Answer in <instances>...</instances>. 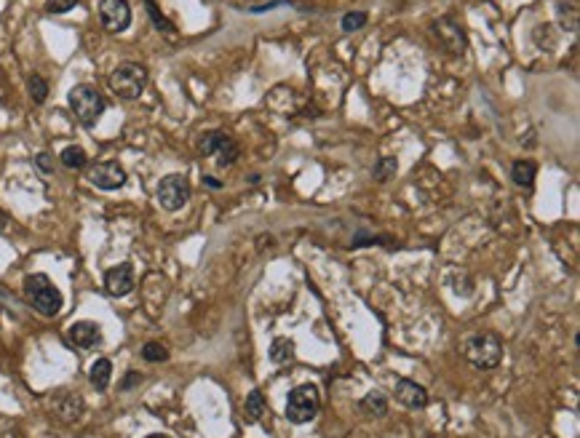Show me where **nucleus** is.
Instances as JSON below:
<instances>
[{
  "mask_svg": "<svg viewBox=\"0 0 580 438\" xmlns=\"http://www.w3.org/2000/svg\"><path fill=\"white\" fill-rule=\"evenodd\" d=\"M107 83L120 99H139L142 91L148 89V67L139 61H123L110 73Z\"/></svg>",
  "mask_w": 580,
  "mask_h": 438,
  "instance_id": "3",
  "label": "nucleus"
},
{
  "mask_svg": "<svg viewBox=\"0 0 580 438\" xmlns=\"http://www.w3.org/2000/svg\"><path fill=\"white\" fill-rule=\"evenodd\" d=\"M358 409H361L364 414H369V417H386L388 414V398L383 393L372 390V393H367L361 401H358Z\"/></svg>",
  "mask_w": 580,
  "mask_h": 438,
  "instance_id": "18",
  "label": "nucleus"
},
{
  "mask_svg": "<svg viewBox=\"0 0 580 438\" xmlns=\"http://www.w3.org/2000/svg\"><path fill=\"white\" fill-rule=\"evenodd\" d=\"M265 395H262V390H252V393L246 395V404H243V423L252 425L257 423L262 414H265Z\"/></svg>",
  "mask_w": 580,
  "mask_h": 438,
  "instance_id": "17",
  "label": "nucleus"
},
{
  "mask_svg": "<svg viewBox=\"0 0 580 438\" xmlns=\"http://www.w3.org/2000/svg\"><path fill=\"white\" fill-rule=\"evenodd\" d=\"M62 166L70 168V171H80V168L89 166V155H86V150L80 147V145H70V147H64L59 155Z\"/></svg>",
  "mask_w": 580,
  "mask_h": 438,
  "instance_id": "19",
  "label": "nucleus"
},
{
  "mask_svg": "<svg viewBox=\"0 0 580 438\" xmlns=\"http://www.w3.org/2000/svg\"><path fill=\"white\" fill-rule=\"evenodd\" d=\"M318 409H321V393L316 385L305 382V385H297L295 390H289L283 414L292 425H305L318 414Z\"/></svg>",
  "mask_w": 580,
  "mask_h": 438,
  "instance_id": "5",
  "label": "nucleus"
},
{
  "mask_svg": "<svg viewBox=\"0 0 580 438\" xmlns=\"http://www.w3.org/2000/svg\"><path fill=\"white\" fill-rule=\"evenodd\" d=\"M142 358L148 363H164L169 361V350H166V345H161V342H148L145 348H142Z\"/></svg>",
  "mask_w": 580,
  "mask_h": 438,
  "instance_id": "24",
  "label": "nucleus"
},
{
  "mask_svg": "<svg viewBox=\"0 0 580 438\" xmlns=\"http://www.w3.org/2000/svg\"><path fill=\"white\" fill-rule=\"evenodd\" d=\"M396 401L409 409H425L428 407V390L415 379L399 377L396 379Z\"/></svg>",
  "mask_w": 580,
  "mask_h": 438,
  "instance_id": "12",
  "label": "nucleus"
},
{
  "mask_svg": "<svg viewBox=\"0 0 580 438\" xmlns=\"http://www.w3.org/2000/svg\"><path fill=\"white\" fill-rule=\"evenodd\" d=\"M155 198L164 206L166 212H179L188 200H190V182L185 174H169L158 182L155 187Z\"/></svg>",
  "mask_w": 580,
  "mask_h": 438,
  "instance_id": "7",
  "label": "nucleus"
},
{
  "mask_svg": "<svg viewBox=\"0 0 580 438\" xmlns=\"http://www.w3.org/2000/svg\"><path fill=\"white\" fill-rule=\"evenodd\" d=\"M86 180L97 187V190H104V193H113V190H120L126 184V168L120 166L118 161H97L86 166Z\"/></svg>",
  "mask_w": 580,
  "mask_h": 438,
  "instance_id": "8",
  "label": "nucleus"
},
{
  "mask_svg": "<svg viewBox=\"0 0 580 438\" xmlns=\"http://www.w3.org/2000/svg\"><path fill=\"white\" fill-rule=\"evenodd\" d=\"M204 184H206V187H211V190H220V187H222V182L214 180V177H204Z\"/></svg>",
  "mask_w": 580,
  "mask_h": 438,
  "instance_id": "28",
  "label": "nucleus"
},
{
  "mask_svg": "<svg viewBox=\"0 0 580 438\" xmlns=\"http://www.w3.org/2000/svg\"><path fill=\"white\" fill-rule=\"evenodd\" d=\"M6 227H8V214H6V212H3V209H0V233H3Z\"/></svg>",
  "mask_w": 580,
  "mask_h": 438,
  "instance_id": "29",
  "label": "nucleus"
},
{
  "mask_svg": "<svg viewBox=\"0 0 580 438\" xmlns=\"http://www.w3.org/2000/svg\"><path fill=\"white\" fill-rule=\"evenodd\" d=\"M142 382V374H136V372H129L126 377H123V382H120V390H132L134 385H139Z\"/></svg>",
  "mask_w": 580,
  "mask_h": 438,
  "instance_id": "27",
  "label": "nucleus"
},
{
  "mask_svg": "<svg viewBox=\"0 0 580 438\" xmlns=\"http://www.w3.org/2000/svg\"><path fill=\"white\" fill-rule=\"evenodd\" d=\"M270 361L278 366H289L295 361V342L289 337H276L270 345Z\"/></svg>",
  "mask_w": 580,
  "mask_h": 438,
  "instance_id": "16",
  "label": "nucleus"
},
{
  "mask_svg": "<svg viewBox=\"0 0 580 438\" xmlns=\"http://www.w3.org/2000/svg\"><path fill=\"white\" fill-rule=\"evenodd\" d=\"M145 11H148V16L153 19V27H155L158 32H166V35H174V32H177L174 22L161 14V8H158L155 0H145Z\"/></svg>",
  "mask_w": 580,
  "mask_h": 438,
  "instance_id": "20",
  "label": "nucleus"
},
{
  "mask_svg": "<svg viewBox=\"0 0 580 438\" xmlns=\"http://www.w3.org/2000/svg\"><path fill=\"white\" fill-rule=\"evenodd\" d=\"M67 340L73 342L75 348L91 350L102 342V329H99V323H94V321H78V323L70 326Z\"/></svg>",
  "mask_w": 580,
  "mask_h": 438,
  "instance_id": "13",
  "label": "nucleus"
},
{
  "mask_svg": "<svg viewBox=\"0 0 580 438\" xmlns=\"http://www.w3.org/2000/svg\"><path fill=\"white\" fill-rule=\"evenodd\" d=\"M99 19L107 32H123L132 24V6L126 0H102L99 3Z\"/></svg>",
  "mask_w": 580,
  "mask_h": 438,
  "instance_id": "9",
  "label": "nucleus"
},
{
  "mask_svg": "<svg viewBox=\"0 0 580 438\" xmlns=\"http://www.w3.org/2000/svg\"><path fill=\"white\" fill-rule=\"evenodd\" d=\"M24 297L32 305V310L45 318L59 316L62 305H64L62 291L51 284V278L45 272H32L24 278Z\"/></svg>",
  "mask_w": 580,
  "mask_h": 438,
  "instance_id": "2",
  "label": "nucleus"
},
{
  "mask_svg": "<svg viewBox=\"0 0 580 438\" xmlns=\"http://www.w3.org/2000/svg\"><path fill=\"white\" fill-rule=\"evenodd\" d=\"M433 35H436L439 43L444 45V48H449L452 54H465V35H462L460 24H458L455 19H449V16L436 19V22H433Z\"/></svg>",
  "mask_w": 580,
  "mask_h": 438,
  "instance_id": "11",
  "label": "nucleus"
},
{
  "mask_svg": "<svg viewBox=\"0 0 580 438\" xmlns=\"http://www.w3.org/2000/svg\"><path fill=\"white\" fill-rule=\"evenodd\" d=\"M110 379H113V363H110V358H97L89 369V382L97 390H107Z\"/></svg>",
  "mask_w": 580,
  "mask_h": 438,
  "instance_id": "15",
  "label": "nucleus"
},
{
  "mask_svg": "<svg viewBox=\"0 0 580 438\" xmlns=\"http://www.w3.org/2000/svg\"><path fill=\"white\" fill-rule=\"evenodd\" d=\"M27 91H30V99L35 102V105H43L45 99H48V83H45V78H41L38 73H32V75L27 78Z\"/></svg>",
  "mask_w": 580,
  "mask_h": 438,
  "instance_id": "22",
  "label": "nucleus"
},
{
  "mask_svg": "<svg viewBox=\"0 0 580 438\" xmlns=\"http://www.w3.org/2000/svg\"><path fill=\"white\" fill-rule=\"evenodd\" d=\"M198 152L208 155V158H217L220 166H233L239 161L241 147L236 139H230L222 131H204L198 139Z\"/></svg>",
  "mask_w": 580,
  "mask_h": 438,
  "instance_id": "6",
  "label": "nucleus"
},
{
  "mask_svg": "<svg viewBox=\"0 0 580 438\" xmlns=\"http://www.w3.org/2000/svg\"><path fill=\"white\" fill-rule=\"evenodd\" d=\"M145 438H169V436H164V433H150V436H145Z\"/></svg>",
  "mask_w": 580,
  "mask_h": 438,
  "instance_id": "30",
  "label": "nucleus"
},
{
  "mask_svg": "<svg viewBox=\"0 0 580 438\" xmlns=\"http://www.w3.org/2000/svg\"><path fill=\"white\" fill-rule=\"evenodd\" d=\"M134 289V268L132 262H120L104 272V291L110 297H126Z\"/></svg>",
  "mask_w": 580,
  "mask_h": 438,
  "instance_id": "10",
  "label": "nucleus"
},
{
  "mask_svg": "<svg viewBox=\"0 0 580 438\" xmlns=\"http://www.w3.org/2000/svg\"><path fill=\"white\" fill-rule=\"evenodd\" d=\"M35 166L43 174H54V155L51 152H38L35 155Z\"/></svg>",
  "mask_w": 580,
  "mask_h": 438,
  "instance_id": "26",
  "label": "nucleus"
},
{
  "mask_svg": "<svg viewBox=\"0 0 580 438\" xmlns=\"http://www.w3.org/2000/svg\"><path fill=\"white\" fill-rule=\"evenodd\" d=\"M462 356L479 372H490L497 363L503 361V342L500 337L492 332H476L468 334L462 342Z\"/></svg>",
  "mask_w": 580,
  "mask_h": 438,
  "instance_id": "1",
  "label": "nucleus"
},
{
  "mask_svg": "<svg viewBox=\"0 0 580 438\" xmlns=\"http://www.w3.org/2000/svg\"><path fill=\"white\" fill-rule=\"evenodd\" d=\"M535 177H537L535 161H530V158L514 161V166H511V180H514V184H519V187H532V184H535Z\"/></svg>",
  "mask_w": 580,
  "mask_h": 438,
  "instance_id": "14",
  "label": "nucleus"
},
{
  "mask_svg": "<svg viewBox=\"0 0 580 438\" xmlns=\"http://www.w3.org/2000/svg\"><path fill=\"white\" fill-rule=\"evenodd\" d=\"M396 171H399V161L393 155H383V158L374 161L372 177L377 182H388L390 177H396Z\"/></svg>",
  "mask_w": 580,
  "mask_h": 438,
  "instance_id": "21",
  "label": "nucleus"
},
{
  "mask_svg": "<svg viewBox=\"0 0 580 438\" xmlns=\"http://www.w3.org/2000/svg\"><path fill=\"white\" fill-rule=\"evenodd\" d=\"M80 0H45V11L48 14H67L73 11Z\"/></svg>",
  "mask_w": 580,
  "mask_h": 438,
  "instance_id": "25",
  "label": "nucleus"
},
{
  "mask_svg": "<svg viewBox=\"0 0 580 438\" xmlns=\"http://www.w3.org/2000/svg\"><path fill=\"white\" fill-rule=\"evenodd\" d=\"M67 105H70L73 115L78 118V123L86 126V129H91V126H97V121L102 118L107 102H104V96L94 89V86H89V83H78V86L70 91V96H67Z\"/></svg>",
  "mask_w": 580,
  "mask_h": 438,
  "instance_id": "4",
  "label": "nucleus"
},
{
  "mask_svg": "<svg viewBox=\"0 0 580 438\" xmlns=\"http://www.w3.org/2000/svg\"><path fill=\"white\" fill-rule=\"evenodd\" d=\"M367 22H369L367 11H348V14L342 16L340 27L345 32H358L361 27H367Z\"/></svg>",
  "mask_w": 580,
  "mask_h": 438,
  "instance_id": "23",
  "label": "nucleus"
}]
</instances>
